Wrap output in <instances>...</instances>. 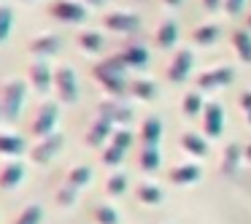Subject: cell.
I'll list each match as a JSON object with an SVG mask.
<instances>
[{"label":"cell","mask_w":251,"mask_h":224,"mask_svg":"<svg viewBox=\"0 0 251 224\" xmlns=\"http://www.w3.org/2000/svg\"><path fill=\"white\" fill-rule=\"evenodd\" d=\"M125 71H127V65H125V60H122V54L100 60L98 65L92 68L95 78H98L105 92H111L114 98H122V95L130 89V84H127V78H125Z\"/></svg>","instance_id":"obj_1"},{"label":"cell","mask_w":251,"mask_h":224,"mask_svg":"<svg viewBox=\"0 0 251 224\" xmlns=\"http://www.w3.org/2000/svg\"><path fill=\"white\" fill-rule=\"evenodd\" d=\"M25 95H27V84L22 78H8L0 87V108H3V119H17L19 111L25 105Z\"/></svg>","instance_id":"obj_2"},{"label":"cell","mask_w":251,"mask_h":224,"mask_svg":"<svg viewBox=\"0 0 251 224\" xmlns=\"http://www.w3.org/2000/svg\"><path fill=\"white\" fill-rule=\"evenodd\" d=\"M54 89H57L60 103H76L78 100V81H76L73 68H68V65L57 68L54 71Z\"/></svg>","instance_id":"obj_3"},{"label":"cell","mask_w":251,"mask_h":224,"mask_svg":"<svg viewBox=\"0 0 251 224\" xmlns=\"http://www.w3.org/2000/svg\"><path fill=\"white\" fill-rule=\"evenodd\" d=\"M57 116H60V108L57 103H44L38 111H35L33 122H30V132L35 138H46L54 132V124H57Z\"/></svg>","instance_id":"obj_4"},{"label":"cell","mask_w":251,"mask_h":224,"mask_svg":"<svg viewBox=\"0 0 251 224\" xmlns=\"http://www.w3.org/2000/svg\"><path fill=\"white\" fill-rule=\"evenodd\" d=\"M62 141H65V138H62L60 132H51V135H46V138H38V143L30 149V159H33V162H38V165L51 162V159H54V154L62 149Z\"/></svg>","instance_id":"obj_5"},{"label":"cell","mask_w":251,"mask_h":224,"mask_svg":"<svg viewBox=\"0 0 251 224\" xmlns=\"http://www.w3.org/2000/svg\"><path fill=\"white\" fill-rule=\"evenodd\" d=\"M49 14L54 19H60V22H68V25L87 19V8L81 3H76V0H57V3L49 6Z\"/></svg>","instance_id":"obj_6"},{"label":"cell","mask_w":251,"mask_h":224,"mask_svg":"<svg viewBox=\"0 0 251 224\" xmlns=\"http://www.w3.org/2000/svg\"><path fill=\"white\" fill-rule=\"evenodd\" d=\"M60 46H62L60 35L44 33V35H35V38L27 44V49H30V54H33V57H38V60H46V57L57 54V51H60Z\"/></svg>","instance_id":"obj_7"},{"label":"cell","mask_w":251,"mask_h":224,"mask_svg":"<svg viewBox=\"0 0 251 224\" xmlns=\"http://www.w3.org/2000/svg\"><path fill=\"white\" fill-rule=\"evenodd\" d=\"M98 119H105L111 124H127L132 119V111L127 108L125 103H116V100H108V103L98 105Z\"/></svg>","instance_id":"obj_8"},{"label":"cell","mask_w":251,"mask_h":224,"mask_svg":"<svg viewBox=\"0 0 251 224\" xmlns=\"http://www.w3.org/2000/svg\"><path fill=\"white\" fill-rule=\"evenodd\" d=\"M27 81L33 84L38 92H46V89L54 84V73L49 71V65H46V60H33L27 68Z\"/></svg>","instance_id":"obj_9"},{"label":"cell","mask_w":251,"mask_h":224,"mask_svg":"<svg viewBox=\"0 0 251 224\" xmlns=\"http://www.w3.org/2000/svg\"><path fill=\"white\" fill-rule=\"evenodd\" d=\"M202 124H205V135L208 138H219L224 130V108L219 103H208L202 111Z\"/></svg>","instance_id":"obj_10"},{"label":"cell","mask_w":251,"mask_h":224,"mask_svg":"<svg viewBox=\"0 0 251 224\" xmlns=\"http://www.w3.org/2000/svg\"><path fill=\"white\" fill-rule=\"evenodd\" d=\"M235 76V71L229 65L224 68H211V71H202L200 78H197V87L200 89H213V87H222V84H229Z\"/></svg>","instance_id":"obj_11"},{"label":"cell","mask_w":251,"mask_h":224,"mask_svg":"<svg viewBox=\"0 0 251 224\" xmlns=\"http://www.w3.org/2000/svg\"><path fill=\"white\" fill-rule=\"evenodd\" d=\"M103 22H105V27L114 30V33H135V30L141 27V19H138L135 14H125V11L108 14Z\"/></svg>","instance_id":"obj_12"},{"label":"cell","mask_w":251,"mask_h":224,"mask_svg":"<svg viewBox=\"0 0 251 224\" xmlns=\"http://www.w3.org/2000/svg\"><path fill=\"white\" fill-rule=\"evenodd\" d=\"M189 71H192V51L189 49H181L178 54L173 57L170 68H168V78H170V81H176V84H181L186 76H189Z\"/></svg>","instance_id":"obj_13"},{"label":"cell","mask_w":251,"mask_h":224,"mask_svg":"<svg viewBox=\"0 0 251 224\" xmlns=\"http://www.w3.org/2000/svg\"><path fill=\"white\" fill-rule=\"evenodd\" d=\"M111 135H114V124L105 122V119H95L92 127L87 130V135H84V141H87L89 146H103Z\"/></svg>","instance_id":"obj_14"},{"label":"cell","mask_w":251,"mask_h":224,"mask_svg":"<svg viewBox=\"0 0 251 224\" xmlns=\"http://www.w3.org/2000/svg\"><path fill=\"white\" fill-rule=\"evenodd\" d=\"M25 178V165L22 162H8L0 170V189H14Z\"/></svg>","instance_id":"obj_15"},{"label":"cell","mask_w":251,"mask_h":224,"mask_svg":"<svg viewBox=\"0 0 251 224\" xmlns=\"http://www.w3.org/2000/svg\"><path fill=\"white\" fill-rule=\"evenodd\" d=\"M159 138H162V122L157 116H149L141 127V143L143 146H157Z\"/></svg>","instance_id":"obj_16"},{"label":"cell","mask_w":251,"mask_h":224,"mask_svg":"<svg viewBox=\"0 0 251 224\" xmlns=\"http://www.w3.org/2000/svg\"><path fill=\"white\" fill-rule=\"evenodd\" d=\"M25 151V141L11 132H0V154L3 157H19Z\"/></svg>","instance_id":"obj_17"},{"label":"cell","mask_w":251,"mask_h":224,"mask_svg":"<svg viewBox=\"0 0 251 224\" xmlns=\"http://www.w3.org/2000/svg\"><path fill=\"white\" fill-rule=\"evenodd\" d=\"M243 159V146L240 143H229L227 149H224V157H222V168L227 175H232L235 170H238V162Z\"/></svg>","instance_id":"obj_18"},{"label":"cell","mask_w":251,"mask_h":224,"mask_svg":"<svg viewBox=\"0 0 251 224\" xmlns=\"http://www.w3.org/2000/svg\"><path fill=\"white\" fill-rule=\"evenodd\" d=\"M176 38H178V22L168 19V22L159 25V30H157V44L162 46V49L173 46V44H176Z\"/></svg>","instance_id":"obj_19"},{"label":"cell","mask_w":251,"mask_h":224,"mask_svg":"<svg viewBox=\"0 0 251 224\" xmlns=\"http://www.w3.org/2000/svg\"><path fill=\"white\" fill-rule=\"evenodd\" d=\"M181 143H184V149L189 154H197V157H205V154H208L205 138H200L197 132H184V135H181Z\"/></svg>","instance_id":"obj_20"},{"label":"cell","mask_w":251,"mask_h":224,"mask_svg":"<svg viewBox=\"0 0 251 224\" xmlns=\"http://www.w3.org/2000/svg\"><path fill=\"white\" fill-rule=\"evenodd\" d=\"M122 60H125V65H146V60H149V51L143 49L141 44H130L125 51H122Z\"/></svg>","instance_id":"obj_21"},{"label":"cell","mask_w":251,"mask_h":224,"mask_svg":"<svg viewBox=\"0 0 251 224\" xmlns=\"http://www.w3.org/2000/svg\"><path fill=\"white\" fill-rule=\"evenodd\" d=\"M138 162H141V168L143 170H157L159 168V162H162V157H159V149L157 146H143L141 149V154H138Z\"/></svg>","instance_id":"obj_22"},{"label":"cell","mask_w":251,"mask_h":224,"mask_svg":"<svg viewBox=\"0 0 251 224\" xmlns=\"http://www.w3.org/2000/svg\"><path fill=\"white\" fill-rule=\"evenodd\" d=\"M44 222V208L41 205H25L22 211H19V216L14 219V224H41Z\"/></svg>","instance_id":"obj_23"},{"label":"cell","mask_w":251,"mask_h":224,"mask_svg":"<svg viewBox=\"0 0 251 224\" xmlns=\"http://www.w3.org/2000/svg\"><path fill=\"white\" fill-rule=\"evenodd\" d=\"M197 178H200V168L197 165H181V168H176L170 173V181H176V184H192Z\"/></svg>","instance_id":"obj_24"},{"label":"cell","mask_w":251,"mask_h":224,"mask_svg":"<svg viewBox=\"0 0 251 224\" xmlns=\"http://www.w3.org/2000/svg\"><path fill=\"white\" fill-rule=\"evenodd\" d=\"M135 195H138V200H141L143 205H157V202L162 200V192H159V186H154V184H141L135 189Z\"/></svg>","instance_id":"obj_25"},{"label":"cell","mask_w":251,"mask_h":224,"mask_svg":"<svg viewBox=\"0 0 251 224\" xmlns=\"http://www.w3.org/2000/svg\"><path fill=\"white\" fill-rule=\"evenodd\" d=\"M103 35L100 33H95V30H84L81 35H78V46H81L84 51H100L103 49Z\"/></svg>","instance_id":"obj_26"},{"label":"cell","mask_w":251,"mask_h":224,"mask_svg":"<svg viewBox=\"0 0 251 224\" xmlns=\"http://www.w3.org/2000/svg\"><path fill=\"white\" fill-rule=\"evenodd\" d=\"M232 44H235V51H238L246 62H251V35L243 33V30H235V33H232Z\"/></svg>","instance_id":"obj_27"},{"label":"cell","mask_w":251,"mask_h":224,"mask_svg":"<svg viewBox=\"0 0 251 224\" xmlns=\"http://www.w3.org/2000/svg\"><path fill=\"white\" fill-rule=\"evenodd\" d=\"M89 178H92V168H87V165H76V168L68 173V184L76 186V189H81L84 184H89Z\"/></svg>","instance_id":"obj_28"},{"label":"cell","mask_w":251,"mask_h":224,"mask_svg":"<svg viewBox=\"0 0 251 224\" xmlns=\"http://www.w3.org/2000/svg\"><path fill=\"white\" fill-rule=\"evenodd\" d=\"M130 92L135 95V98H141V100L157 98V87H154L151 81H146V78H138V81H132V84H130Z\"/></svg>","instance_id":"obj_29"},{"label":"cell","mask_w":251,"mask_h":224,"mask_svg":"<svg viewBox=\"0 0 251 224\" xmlns=\"http://www.w3.org/2000/svg\"><path fill=\"white\" fill-rule=\"evenodd\" d=\"M192 35H195L197 44H205L208 46V44H213V41L219 38V25H200Z\"/></svg>","instance_id":"obj_30"},{"label":"cell","mask_w":251,"mask_h":224,"mask_svg":"<svg viewBox=\"0 0 251 224\" xmlns=\"http://www.w3.org/2000/svg\"><path fill=\"white\" fill-rule=\"evenodd\" d=\"M11 25H14V11L8 6H0V44L8 38L11 33Z\"/></svg>","instance_id":"obj_31"},{"label":"cell","mask_w":251,"mask_h":224,"mask_svg":"<svg viewBox=\"0 0 251 224\" xmlns=\"http://www.w3.org/2000/svg\"><path fill=\"white\" fill-rule=\"evenodd\" d=\"M92 213H95V222L98 224H116L119 222V216H116V211L111 205H98Z\"/></svg>","instance_id":"obj_32"},{"label":"cell","mask_w":251,"mask_h":224,"mask_svg":"<svg viewBox=\"0 0 251 224\" xmlns=\"http://www.w3.org/2000/svg\"><path fill=\"white\" fill-rule=\"evenodd\" d=\"M200 108H202V95L200 92H189L184 98V114L195 116V114H200Z\"/></svg>","instance_id":"obj_33"},{"label":"cell","mask_w":251,"mask_h":224,"mask_svg":"<svg viewBox=\"0 0 251 224\" xmlns=\"http://www.w3.org/2000/svg\"><path fill=\"white\" fill-rule=\"evenodd\" d=\"M132 143V132L127 130H114V135H111V146H116V149H122V151H127V146Z\"/></svg>","instance_id":"obj_34"},{"label":"cell","mask_w":251,"mask_h":224,"mask_svg":"<svg viewBox=\"0 0 251 224\" xmlns=\"http://www.w3.org/2000/svg\"><path fill=\"white\" fill-rule=\"evenodd\" d=\"M127 186V175L125 173H114L108 178V184H105V189H108V195H122Z\"/></svg>","instance_id":"obj_35"},{"label":"cell","mask_w":251,"mask_h":224,"mask_svg":"<svg viewBox=\"0 0 251 224\" xmlns=\"http://www.w3.org/2000/svg\"><path fill=\"white\" fill-rule=\"evenodd\" d=\"M76 195H78V189H76V186L65 184V186H62V189H60V192H57V197H54V200L60 202V205H71V202L76 200Z\"/></svg>","instance_id":"obj_36"},{"label":"cell","mask_w":251,"mask_h":224,"mask_svg":"<svg viewBox=\"0 0 251 224\" xmlns=\"http://www.w3.org/2000/svg\"><path fill=\"white\" fill-rule=\"evenodd\" d=\"M122 159H125V151H122V149H116V146H108L103 151V162L105 165H119Z\"/></svg>","instance_id":"obj_37"},{"label":"cell","mask_w":251,"mask_h":224,"mask_svg":"<svg viewBox=\"0 0 251 224\" xmlns=\"http://www.w3.org/2000/svg\"><path fill=\"white\" fill-rule=\"evenodd\" d=\"M243 8V0H224V11L227 14H238Z\"/></svg>","instance_id":"obj_38"},{"label":"cell","mask_w":251,"mask_h":224,"mask_svg":"<svg viewBox=\"0 0 251 224\" xmlns=\"http://www.w3.org/2000/svg\"><path fill=\"white\" fill-rule=\"evenodd\" d=\"M240 108L246 111V114H251V92H240Z\"/></svg>","instance_id":"obj_39"},{"label":"cell","mask_w":251,"mask_h":224,"mask_svg":"<svg viewBox=\"0 0 251 224\" xmlns=\"http://www.w3.org/2000/svg\"><path fill=\"white\" fill-rule=\"evenodd\" d=\"M202 3H205V8H208V11H216V8L222 6V0H202Z\"/></svg>","instance_id":"obj_40"},{"label":"cell","mask_w":251,"mask_h":224,"mask_svg":"<svg viewBox=\"0 0 251 224\" xmlns=\"http://www.w3.org/2000/svg\"><path fill=\"white\" fill-rule=\"evenodd\" d=\"M84 3H87V6H103L105 0H84Z\"/></svg>","instance_id":"obj_41"},{"label":"cell","mask_w":251,"mask_h":224,"mask_svg":"<svg viewBox=\"0 0 251 224\" xmlns=\"http://www.w3.org/2000/svg\"><path fill=\"white\" fill-rule=\"evenodd\" d=\"M243 157H246V159H249V162H251V143H249V146L243 149Z\"/></svg>","instance_id":"obj_42"},{"label":"cell","mask_w":251,"mask_h":224,"mask_svg":"<svg viewBox=\"0 0 251 224\" xmlns=\"http://www.w3.org/2000/svg\"><path fill=\"white\" fill-rule=\"evenodd\" d=\"M165 3H168V6H178L181 0H165Z\"/></svg>","instance_id":"obj_43"},{"label":"cell","mask_w":251,"mask_h":224,"mask_svg":"<svg viewBox=\"0 0 251 224\" xmlns=\"http://www.w3.org/2000/svg\"><path fill=\"white\" fill-rule=\"evenodd\" d=\"M0 119H3V108H0Z\"/></svg>","instance_id":"obj_44"},{"label":"cell","mask_w":251,"mask_h":224,"mask_svg":"<svg viewBox=\"0 0 251 224\" xmlns=\"http://www.w3.org/2000/svg\"><path fill=\"white\" fill-rule=\"evenodd\" d=\"M249 27H251V17H249Z\"/></svg>","instance_id":"obj_45"},{"label":"cell","mask_w":251,"mask_h":224,"mask_svg":"<svg viewBox=\"0 0 251 224\" xmlns=\"http://www.w3.org/2000/svg\"><path fill=\"white\" fill-rule=\"evenodd\" d=\"M249 122H251V114H249Z\"/></svg>","instance_id":"obj_46"}]
</instances>
